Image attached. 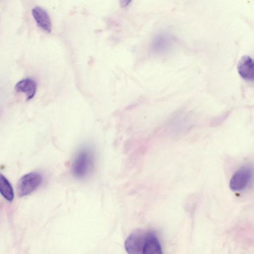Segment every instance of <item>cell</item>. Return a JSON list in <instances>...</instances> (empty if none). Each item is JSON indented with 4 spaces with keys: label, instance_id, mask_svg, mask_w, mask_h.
<instances>
[{
    "label": "cell",
    "instance_id": "cell-1",
    "mask_svg": "<svg viewBox=\"0 0 254 254\" xmlns=\"http://www.w3.org/2000/svg\"><path fill=\"white\" fill-rule=\"evenodd\" d=\"M152 234L153 233L143 231L132 233L125 242L127 252L131 254H148Z\"/></svg>",
    "mask_w": 254,
    "mask_h": 254
},
{
    "label": "cell",
    "instance_id": "cell-2",
    "mask_svg": "<svg viewBox=\"0 0 254 254\" xmlns=\"http://www.w3.org/2000/svg\"><path fill=\"white\" fill-rule=\"evenodd\" d=\"M92 150L86 147L82 149L75 158L72 165L73 175L79 179H85L92 171L93 166Z\"/></svg>",
    "mask_w": 254,
    "mask_h": 254
},
{
    "label": "cell",
    "instance_id": "cell-3",
    "mask_svg": "<svg viewBox=\"0 0 254 254\" xmlns=\"http://www.w3.org/2000/svg\"><path fill=\"white\" fill-rule=\"evenodd\" d=\"M42 177L37 172L25 175L18 182L17 193L19 197L27 196L35 191L41 184Z\"/></svg>",
    "mask_w": 254,
    "mask_h": 254
},
{
    "label": "cell",
    "instance_id": "cell-4",
    "mask_svg": "<svg viewBox=\"0 0 254 254\" xmlns=\"http://www.w3.org/2000/svg\"><path fill=\"white\" fill-rule=\"evenodd\" d=\"M252 170L248 167L241 168L233 176L230 188L234 191H241L246 188L252 177Z\"/></svg>",
    "mask_w": 254,
    "mask_h": 254
},
{
    "label": "cell",
    "instance_id": "cell-5",
    "mask_svg": "<svg viewBox=\"0 0 254 254\" xmlns=\"http://www.w3.org/2000/svg\"><path fill=\"white\" fill-rule=\"evenodd\" d=\"M33 17L38 26L47 33L52 32V23L47 12L41 7L35 8L32 11Z\"/></svg>",
    "mask_w": 254,
    "mask_h": 254
},
{
    "label": "cell",
    "instance_id": "cell-6",
    "mask_svg": "<svg viewBox=\"0 0 254 254\" xmlns=\"http://www.w3.org/2000/svg\"><path fill=\"white\" fill-rule=\"evenodd\" d=\"M238 71L241 77L247 81H253L254 78V64L252 59L245 56L240 60Z\"/></svg>",
    "mask_w": 254,
    "mask_h": 254
},
{
    "label": "cell",
    "instance_id": "cell-7",
    "mask_svg": "<svg viewBox=\"0 0 254 254\" xmlns=\"http://www.w3.org/2000/svg\"><path fill=\"white\" fill-rule=\"evenodd\" d=\"M15 89L18 92L26 94L28 100L33 99L36 92V82L31 79H26L19 81L17 84Z\"/></svg>",
    "mask_w": 254,
    "mask_h": 254
},
{
    "label": "cell",
    "instance_id": "cell-8",
    "mask_svg": "<svg viewBox=\"0 0 254 254\" xmlns=\"http://www.w3.org/2000/svg\"><path fill=\"white\" fill-rule=\"evenodd\" d=\"M0 193L9 201H12L14 198V190L11 184L1 174H0Z\"/></svg>",
    "mask_w": 254,
    "mask_h": 254
},
{
    "label": "cell",
    "instance_id": "cell-9",
    "mask_svg": "<svg viewBox=\"0 0 254 254\" xmlns=\"http://www.w3.org/2000/svg\"><path fill=\"white\" fill-rule=\"evenodd\" d=\"M170 40L167 36H160L155 39L153 43L154 48L156 50H164L167 48L170 43Z\"/></svg>",
    "mask_w": 254,
    "mask_h": 254
},
{
    "label": "cell",
    "instance_id": "cell-10",
    "mask_svg": "<svg viewBox=\"0 0 254 254\" xmlns=\"http://www.w3.org/2000/svg\"><path fill=\"white\" fill-rule=\"evenodd\" d=\"M132 1V0H119L120 6L122 8L128 7Z\"/></svg>",
    "mask_w": 254,
    "mask_h": 254
}]
</instances>
